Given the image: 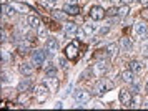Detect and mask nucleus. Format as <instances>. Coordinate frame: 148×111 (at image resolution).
<instances>
[{
  "label": "nucleus",
  "instance_id": "f257e3e1",
  "mask_svg": "<svg viewBox=\"0 0 148 111\" xmlns=\"http://www.w3.org/2000/svg\"><path fill=\"white\" fill-rule=\"evenodd\" d=\"M34 95H35V98H37L38 103H45L48 98V95H50V90H48L47 85H37L34 88Z\"/></svg>",
  "mask_w": 148,
  "mask_h": 111
},
{
  "label": "nucleus",
  "instance_id": "f03ea898",
  "mask_svg": "<svg viewBox=\"0 0 148 111\" xmlns=\"http://www.w3.org/2000/svg\"><path fill=\"white\" fill-rule=\"evenodd\" d=\"M65 57L68 60H72V61H77L78 57H80V48H78V43L73 42V43H68L65 46Z\"/></svg>",
  "mask_w": 148,
  "mask_h": 111
},
{
  "label": "nucleus",
  "instance_id": "7ed1b4c3",
  "mask_svg": "<svg viewBox=\"0 0 148 111\" xmlns=\"http://www.w3.org/2000/svg\"><path fill=\"white\" fill-rule=\"evenodd\" d=\"M112 81H108V80H100V81H97L95 83V86H93V93L97 95V96H101V95H105V93L112 88Z\"/></svg>",
  "mask_w": 148,
  "mask_h": 111
},
{
  "label": "nucleus",
  "instance_id": "20e7f679",
  "mask_svg": "<svg viewBox=\"0 0 148 111\" xmlns=\"http://www.w3.org/2000/svg\"><path fill=\"white\" fill-rule=\"evenodd\" d=\"M132 99H133V93L127 90V88H123L120 91V103L125 108H132Z\"/></svg>",
  "mask_w": 148,
  "mask_h": 111
},
{
  "label": "nucleus",
  "instance_id": "39448f33",
  "mask_svg": "<svg viewBox=\"0 0 148 111\" xmlns=\"http://www.w3.org/2000/svg\"><path fill=\"white\" fill-rule=\"evenodd\" d=\"M135 35H136L138 38H145V37H148L147 22H136V23H135Z\"/></svg>",
  "mask_w": 148,
  "mask_h": 111
},
{
  "label": "nucleus",
  "instance_id": "423d86ee",
  "mask_svg": "<svg viewBox=\"0 0 148 111\" xmlns=\"http://www.w3.org/2000/svg\"><path fill=\"white\" fill-rule=\"evenodd\" d=\"M105 17V10H103V7H98L95 5L90 8V18L92 20H101Z\"/></svg>",
  "mask_w": 148,
  "mask_h": 111
},
{
  "label": "nucleus",
  "instance_id": "0eeeda50",
  "mask_svg": "<svg viewBox=\"0 0 148 111\" xmlns=\"http://www.w3.org/2000/svg\"><path fill=\"white\" fill-rule=\"evenodd\" d=\"M45 58H47V53L43 52V50H37V52H34V55H32V61H34V65H37V66L43 65Z\"/></svg>",
  "mask_w": 148,
  "mask_h": 111
},
{
  "label": "nucleus",
  "instance_id": "6e6552de",
  "mask_svg": "<svg viewBox=\"0 0 148 111\" xmlns=\"http://www.w3.org/2000/svg\"><path fill=\"white\" fill-rule=\"evenodd\" d=\"M73 98L78 101V103H87L88 99H90V93L85 91V90H77L73 93Z\"/></svg>",
  "mask_w": 148,
  "mask_h": 111
},
{
  "label": "nucleus",
  "instance_id": "1a4fd4ad",
  "mask_svg": "<svg viewBox=\"0 0 148 111\" xmlns=\"http://www.w3.org/2000/svg\"><path fill=\"white\" fill-rule=\"evenodd\" d=\"M10 7L14 8L15 12H20V13H27V12L32 10L28 5H25V3H18V2H10Z\"/></svg>",
  "mask_w": 148,
  "mask_h": 111
},
{
  "label": "nucleus",
  "instance_id": "9d476101",
  "mask_svg": "<svg viewBox=\"0 0 148 111\" xmlns=\"http://www.w3.org/2000/svg\"><path fill=\"white\" fill-rule=\"evenodd\" d=\"M63 32L67 33V35H77L78 27H77V23H73V22H67V23H63Z\"/></svg>",
  "mask_w": 148,
  "mask_h": 111
},
{
  "label": "nucleus",
  "instance_id": "9b49d317",
  "mask_svg": "<svg viewBox=\"0 0 148 111\" xmlns=\"http://www.w3.org/2000/svg\"><path fill=\"white\" fill-rule=\"evenodd\" d=\"M93 72L97 76H103L105 75V72H107V66H105V63L103 61H97L93 65Z\"/></svg>",
  "mask_w": 148,
  "mask_h": 111
},
{
  "label": "nucleus",
  "instance_id": "f8f14e48",
  "mask_svg": "<svg viewBox=\"0 0 148 111\" xmlns=\"http://www.w3.org/2000/svg\"><path fill=\"white\" fill-rule=\"evenodd\" d=\"M128 65H130V70L133 73H140V72H143V68H145V65H143L141 61H138V60H132Z\"/></svg>",
  "mask_w": 148,
  "mask_h": 111
},
{
  "label": "nucleus",
  "instance_id": "ddd939ff",
  "mask_svg": "<svg viewBox=\"0 0 148 111\" xmlns=\"http://www.w3.org/2000/svg\"><path fill=\"white\" fill-rule=\"evenodd\" d=\"M20 72H22V75L30 76V75H34L35 68H34V65H30V63H22L20 65Z\"/></svg>",
  "mask_w": 148,
  "mask_h": 111
},
{
  "label": "nucleus",
  "instance_id": "4468645a",
  "mask_svg": "<svg viewBox=\"0 0 148 111\" xmlns=\"http://www.w3.org/2000/svg\"><path fill=\"white\" fill-rule=\"evenodd\" d=\"M107 53L110 55V57H116L118 55V52H120V45H116V43H110V45H107Z\"/></svg>",
  "mask_w": 148,
  "mask_h": 111
},
{
  "label": "nucleus",
  "instance_id": "2eb2a0df",
  "mask_svg": "<svg viewBox=\"0 0 148 111\" xmlns=\"http://www.w3.org/2000/svg\"><path fill=\"white\" fill-rule=\"evenodd\" d=\"M45 46H47L48 52H57V50H58V42H57L55 38H48L47 43H45Z\"/></svg>",
  "mask_w": 148,
  "mask_h": 111
},
{
  "label": "nucleus",
  "instance_id": "dca6fc26",
  "mask_svg": "<svg viewBox=\"0 0 148 111\" xmlns=\"http://www.w3.org/2000/svg\"><path fill=\"white\" fill-rule=\"evenodd\" d=\"M63 10H65V12H67L68 15H78V12H80L78 5H68V3H65Z\"/></svg>",
  "mask_w": 148,
  "mask_h": 111
},
{
  "label": "nucleus",
  "instance_id": "f3484780",
  "mask_svg": "<svg viewBox=\"0 0 148 111\" xmlns=\"http://www.w3.org/2000/svg\"><path fill=\"white\" fill-rule=\"evenodd\" d=\"M28 25L32 27V28H38V27L42 25V22L37 15H30V17H28Z\"/></svg>",
  "mask_w": 148,
  "mask_h": 111
},
{
  "label": "nucleus",
  "instance_id": "a211bd4d",
  "mask_svg": "<svg viewBox=\"0 0 148 111\" xmlns=\"http://www.w3.org/2000/svg\"><path fill=\"white\" fill-rule=\"evenodd\" d=\"M121 46H123V50H125V52H132L133 43H132V40H130V38L123 37V38H121Z\"/></svg>",
  "mask_w": 148,
  "mask_h": 111
},
{
  "label": "nucleus",
  "instance_id": "6ab92c4d",
  "mask_svg": "<svg viewBox=\"0 0 148 111\" xmlns=\"http://www.w3.org/2000/svg\"><path fill=\"white\" fill-rule=\"evenodd\" d=\"M120 76H121V80H123L125 83H132V81H133V72H132V70H127V72H123Z\"/></svg>",
  "mask_w": 148,
  "mask_h": 111
},
{
  "label": "nucleus",
  "instance_id": "aec40b11",
  "mask_svg": "<svg viewBox=\"0 0 148 111\" xmlns=\"http://www.w3.org/2000/svg\"><path fill=\"white\" fill-rule=\"evenodd\" d=\"M48 81H50V91L53 93L58 90V80H57V76H48Z\"/></svg>",
  "mask_w": 148,
  "mask_h": 111
},
{
  "label": "nucleus",
  "instance_id": "412c9836",
  "mask_svg": "<svg viewBox=\"0 0 148 111\" xmlns=\"http://www.w3.org/2000/svg\"><path fill=\"white\" fill-rule=\"evenodd\" d=\"M28 48H30V42L23 38V42H20V43H18V50H20L22 53H25V52L28 50Z\"/></svg>",
  "mask_w": 148,
  "mask_h": 111
},
{
  "label": "nucleus",
  "instance_id": "4be33fe9",
  "mask_svg": "<svg viewBox=\"0 0 148 111\" xmlns=\"http://www.w3.org/2000/svg\"><path fill=\"white\" fill-rule=\"evenodd\" d=\"M37 35H38V38H40V40L47 38V30H45V27H43V25H40L38 28H37Z\"/></svg>",
  "mask_w": 148,
  "mask_h": 111
},
{
  "label": "nucleus",
  "instance_id": "5701e85b",
  "mask_svg": "<svg viewBox=\"0 0 148 111\" xmlns=\"http://www.w3.org/2000/svg\"><path fill=\"white\" fill-rule=\"evenodd\" d=\"M18 103H20V105H25V106L30 103V99H28V95H27L25 91H22V95L18 96Z\"/></svg>",
  "mask_w": 148,
  "mask_h": 111
},
{
  "label": "nucleus",
  "instance_id": "b1692460",
  "mask_svg": "<svg viewBox=\"0 0 148 111\" xmlns=\"http://www.w3.org/2000/svg\"><path fill=\"white\" fill-rule=\"evenodd\" d=\"M140 106H141L140 95H133V99H132V108H140Z\"/></svg>",
  "mask_w": 148,
  "mask_h": 111
},
{
  "label": "nucleus",
  "instance_id": "393cba45",
  "mask_svg": "<svg viewBox=\"0 0 148 111\" xmlns=\"http://www.w3.org/2000/svg\"><path fill=\"white\" fill-rule=\"evenodd\" d=\"M28 88H30V81H28V80H22L20 85H18V90H20V91H27Z\"/></svg>",
  "mask_w": 148,
  "mask_h": 111
},
{
  "label": "nucleus",
  "instance_id": "a878e982",
  "mask_svg": "<svg viewBox=\"0 0 148 111\" xmlns=\"http://www.w3.org/2000/svg\"><path fill=\"white\" fill-rule=\"evenodd\" d=\"M128 12H130V7L128 5H121L120 8H118V15H120V17H127Z\"/></svg>",
  "mask_w": 148,
  "mask_h": 111
},
{
  "label": "nucleus",
  "instance_id": "bb28decb",
  "mask_svg": "<svg viewBox=\"0 0 148 111\" xmlns=\"http://www.w3.org/2000/svg\"><path fill=\"white\" fill-rule=\"evenodd\" d=\"M45 73H47V76H57V70H55V66L52 65V63H50V65L47 66Z\"/></svg>",
  "mask_w": 148,
  "mask_h": 111
},
{
  "label": "nucleus",
  "instance_id": "cd10ccee",
  "mask_svg": "<svg viewBox=\"0 0 148 111\" xmlns=\"http://www.w3.org/2000/svg\"><path fill=\"white\" fill-rule=\"evenodd\" d=\"M42 3L47 7V8H52L55 5V0H42Z\"/></svg>",
  "mask_w": 148,
  "mask_h": 111
},
{
  "label": "nucleus",
  "instance_id": "c85d7f7f",
  "mask_svg": "<svg viewBox=\"0 0 148 111\" xmlns=\"http://www.w3.org/2000/svg\"><path fill=\"white\" fill-rule=\"evenodd\" d=\"M83 28H85V32H87V33H90V35L93 33V27H92V25H85Z\"/></svg>",
  "mask_w": 148,
  "mask_h": 111
},
{
  "label": "nucleus",
  "instance_id": "c756f323",
  "mask_svg": "<svg viewBox=\"0 0 148 111\" xmlns=\"http://www.w3.org/2000/svg\"><path fill=\"white\" fill-rule=\"evenodd\" d=\"M60 66H62V68H67V66H68V63H67V60H65V58H60Z\"/></svg>",
  "mask_w": 148,
  "mask_h": 111
},
{
  "label": "nucleus",
  "instance_id": "7c9ffc66",
  "mask_svg": "<svg viewBox=\"0 0 148 111\" xmlns=\"http://www.w3.org/2000/svg\"><path fill=\"white\" fill-rule=\"evenodd\" d=\"M8 60H12V57H8V53L3 52V63H5V61H8Z\"/></svg>",
  "mask_w": 148,
  "mask_h": 111
},
{
  "label": "nucleus",
  "instance_id": "2f4dec72",
  "mask_svg": "<svg viewBox=\"0 0 148 111\" xmlns=\"http://www.w3.org/2000/svg\"><path fill=\"white\" fill-rule=\"evenodd\" d=\"M100 33H101V35L108 33V27H103V28H100Z\"/></svg>",
  "mask_w": 148,
  "mask_h": 111
},
{
  "label": "nucleus",
  "instance_id": "473e14b6",
  "mask_svg": "<svg viewBox=\"0 0 148 111\" xmlns=\"http://www.w3.org/2000/svg\"><path fill=\"white\" fill-rule=\"evenodd\" d=\"M68 5H77V0H67Z\"/></svg>",
  "mask_w": 148,
  "mask_h": 111
},
{
  "label": "nucleus",
  "instance_id": "72a5a7b5",
  "mask_svg": "<svg viewBox=\"0 0 148 111\" xmlns=\"http://www.w3.org/2000/svg\"><path fill=\"white\" fill-rule=\"evenodd\" d=\"M143 48H145V50H147V53H148V40L143 43Z\"/></svg>",
  "mask_w": 148,
  "mask_h": 111
},
{
  "label": "nucleus",
  "instance_id": "f704fd0d",
  "mask_svg": "<svg viewBox=\"0 0 148 111\" xmlns=\"http://www.w3.org/2000/svg\"><path fill=\"white\" fill-rule=\"evenodd\" d=\"M110 2H112V3H116V5H118V3H121V0H110Z\"/></svg>",
  "mask_w": 148,
  "mask_h": 111
},
{
  "label": "nucleus",
  "instance_id": "c9c22d12",
  "mask_svg": "<svg viewBox=\"0 0 148 111\" xmlns=\"http://www.w3.org/2000/svg\"><path fill=\"white\" fill-rule=\"evenodd\" d=\"M140 2H141V3H145V5L148 3V0H140Z\"/></svg>",
  "mask_w": 148,
  "mask_h": 111
},
{
  "label": "nucleus",
  "instance_id": "e433bc0d",
  "mask_svg": "<svg viewBox=\"0 0 148 111\" xmlns=\"http://www.w3.org/2000/svg\"><path fill=\"white\" fill-rule=\"evenodd\" d=\"M147 91H148V81H147Z\"/></svg>",
  "mask_w": 148,
  "mask_h": 111
},
{
  "label": "nucleus",
  "instance_id": "4c0bfd02",
  "mask_svg": "<svg viewBox=\"0 0 148 111\" xmlns=\"http://www.w3.org/2000/svg\"><path fill=\"white\" fill-rule=\"evenodd\" d=\"M130 2H135V0H130Z\"/></svg>",
  "mask_w": 148,
  "mask_h": 111
},
{
  "label": "nucleus",
  "instance_id": "58836bf2",
  "mask_svg": "<svg viewBox=\"0 0 148 111\" xmlns=\"http://www.w3.org/2000/svg\"><path fill=\"white\" fill-rule=\"evenodd\" d=\"M147 7H148V3H147Z\"/></svg>",
  "mask_w": 148,
  "mask_h": 111
},
{
  "label": "nucleus",
  "instance_id": "ea45409f",
  "mask_svg": "<svg viewBox=\"0 0 148 111\" xmlns=\"http://www.w3.org/2000/svg\"><path fill=\"white\" fill-rule=\"evenodd\" d=\"M55 2H57V0H55Z\"/></svg>",
  "mask_w": 148,
  "mask_h": 111
}]
</instances>
